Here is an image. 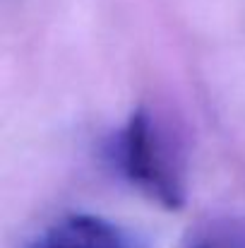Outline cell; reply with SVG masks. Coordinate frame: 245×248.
Here are the masks:
<instances>
[{
	"instance_id": "2",
	"label": "cell",
	"mask_w": 245,
	"mask_h": 248,
	"mask_svg": "<svg viewBox=\"0 0 245 248\" xmlns=\"http://www.w3.org/2000/svg\"><path fill=\"white\" fill-rule=\"evenodd\" d=\"M24 248H149V244L140 232L113 219L99 215H68L27 241Z\"/></svg>"
},
{
	"instance_id": "3",
	"label": "cell",
	"mask_w": 245,
	"mask_h": 248,
	"mask_svg": "<svg viewBox=\"0 0 245 248\" xmlns=\"http://www.w3.org/2000/svg\"><path fill=\"white\" fill-rule=\"evenodd\" d=\"M183 248H245V224L238 219H209L190 229Z\"/></svg>"
},
{
	"instance_id": "1",
	"label": "cell",
	"mask_w": 245,
	"mask_h": 248,
	"mask_svg": "<svg viewBox=\"0 0 245 248\" xmlns=\"http://www.w3.org/2000/svg\"><path fill=\"white\" fill-rule=\"evenodd\" d=\"M113 171L166 210L185 202V155L180 138L149 106H137L106 147Z\"/></svg>"
}]
</instances>
